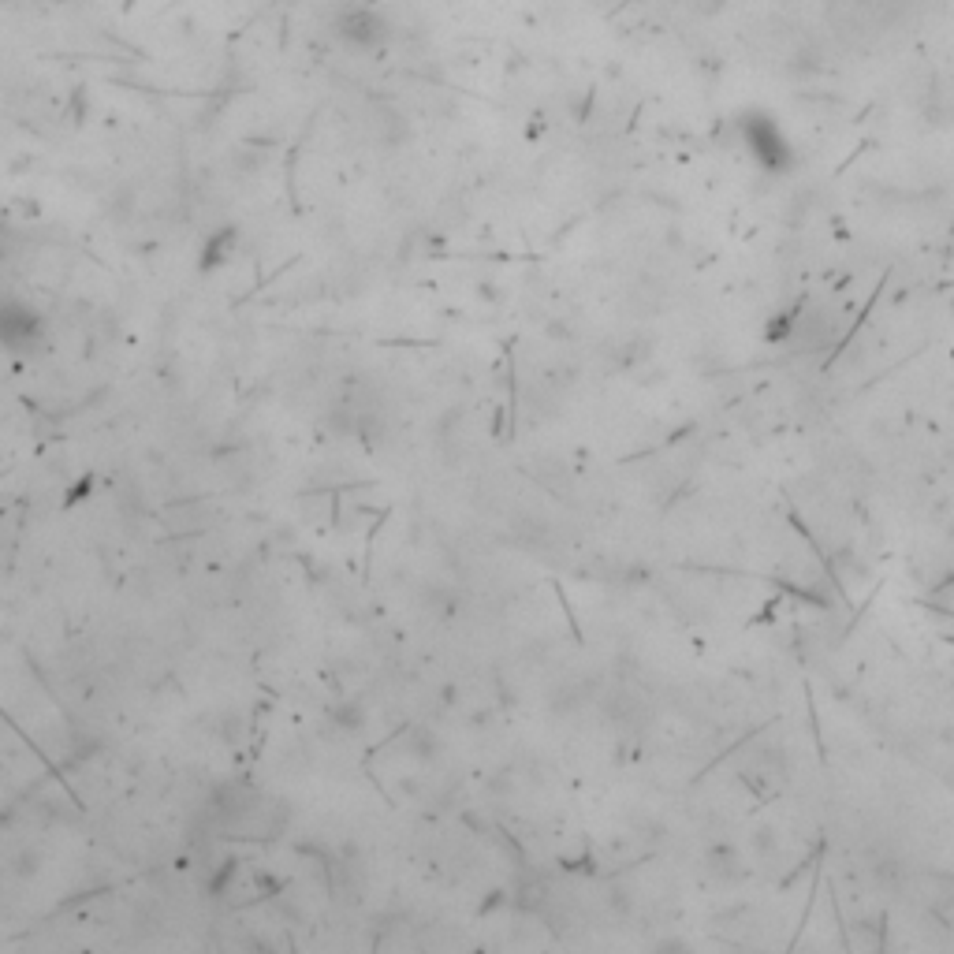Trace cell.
Returning <instances> with one entry per match:
<instances>
[{"mask_svg": "<svg viewBox=\"0 0 954 954\" xmlns=\"http://www.w3.org/2000/svg\"><path fill=\"white\" fill-rule=\"evenodd\" d=\"M45 343V321L34 306L19 299H0V347L12 355H34Z\"/></svg>", "mask_w": 954, "mask_h": 954, "instance_id": "1", "label": "cell"}]
</instances>
